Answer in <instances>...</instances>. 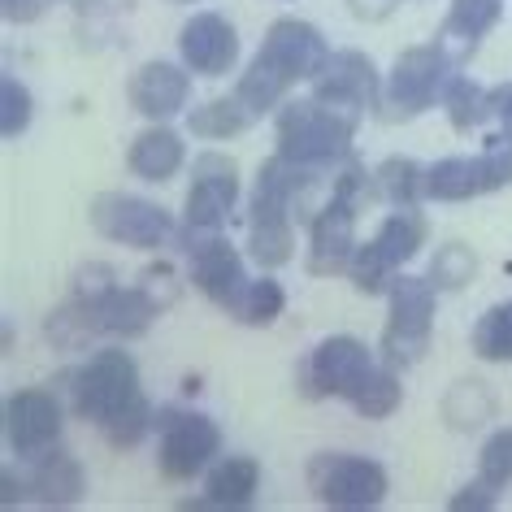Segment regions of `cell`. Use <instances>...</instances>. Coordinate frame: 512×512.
I'll return each mask as SVG.
<instances>
[{
  "label": "cell",
  "mask_w": 512,
  "mask_h": 512,
  "mask_svg": "<svg viewBox=\"0 0 512 512\" xmlns=\"http://www.w3.org/2000/svg\"><path fill=\"white\" fill-rule=\"evenodd\" d=\"M31 491L44 499V504H74V499L83 495V469H79V460H70V456H44L40 460V469H35V478H31Z\"/></svg>",
  "instance_id": "cell-23"
},
{
  "label": "cell",
  "mask_w": 512,
  "mask_h": 512,
  "mask_svg": "<svg viewBox=\"0 0 512 512\" xmlns=\"http://www.w3.org/2000/svg\"><path fill=\"white\" fill-rule=\"evenodd\" d=\"M447 92V53L443 48H408L391 70L387 100L395 113H421Z\"/></svg>",
  "instance_id": "cell-8"
},
{
  "label": "cell",
  "mask_w": 512,
  "mask_h": 512,
  "mask_svg": "<svg viewBox=\"0 0 512 512\" xmlns=\"http://www.w3.org/2000/svg\"><path fill=\"white\" fill-rule=\"evenodd\" d=\"M304 165L287 161L278 152L274 161L261 165V183H256V196H252V222H248V243H252V256L261 265H287L291 261V204L304 191Z\"/></svg>",
  "instance_id": "cell-1"
},
{
  "label": "cell",
  "mask_w": 512,
  "mask_h": 512,
  "mask_svg": "<svg viewBox=\"0 0 512 512\" xmlns=\"http://www.w3.org/2000/svg\"><path fill=\"white\" fill-rule=\"evenodd\" d=\"M144 430H148V404H144V395H139L131 408H122V413L105 426L113 447H135L139 439H144Z\"/></svg>",
  "instance_id": "cell-35"
},
{
  "label": "cell",
  "mask_w": 512,
  "mask_h": 512,
  "mask_svg": "<svg viewBox=\"0 0 512 512\" xmlns=\"http://www.w3.org/2000/svg\"><path fill=\"white\" fill-rule=\"evenodd\" d=\"M287 87H291V83H287L283 74H278V70L270 66V61H265V57H256L252 66H248V74H243V79H239V92H235V96L243 100V109H248L252 118H256V113L274 109L278 100H283Z\"/></svg>",
  "instance_id": "cell-25"
},
{
  "label": "cell",
  "mask_w": 512,
  "mask_h": 512,
  "mask_svg": "<svg viewBox=\"0 0 512 512\" xmlns=\"http://www.w3.org/2000/svg\"><path fill=\"white\" fill-rule=\"evenodd\" d=\"M256 482H261V469L248 456H230L209 473V504L217 508H243L256 495Z\"/></svg>",
  "instance_id": "cell-22"
},
{
  "label": "cell",
  "mask_w": 512,
  "mask_h": 512,
  "mask_svg": "<svg viewBox=\"0 0 512 512\" xmlns=\"http://www.w3.org/2000/svg\"><path fill=\"white\" fill-rule=\"evenodd\" d=\"M157 317V300L139 287H113L87 304V322L96 330H113V335H139Z\"/></svg>",
  "instance_id": "cell-17"
},
{
  "label": "cell",
  "mask_w": 512,
  "mask_h": 512,
  "mask_svg": "<svg viewBox=\"0 0 512 512\" xmlns=\"http://www.w3.org/2000/svg\"><path fill=\"white\" fill-rule=\"evenodd\" d=\"M317 100L335 105L343 113H356V109H369L378 96V74L369 66V57L361 53H335L326 57L322 74H317Z\"/></svg>",
  "instance_id": "cell-15"
},
{
  "label": "cell",
  "mask_w": 512,
  "mask_h": 512,
  "mask_svg": "<svg viewBox=\"0 0 512 512\" xmlns=\"http://www.w3.org/2000/svg\"><path fill=\"white\" fill-rule=\"evenodd\" d=\"M135 400H139V369L126 352H100L74 378V408L96 426H109Z\"/></svg>",
  "instance_id": "cell-3"
},
{
  "label": "cell",
  "mask_w": 512,
  "mask_h": 512,
  "mask_svg": "<svg viewBox=\"0 0 512 512\" xmlns=\"http://www.w3.org/2000/svg\"><path fill=\"white\" fill-rule=\"evenodd\" d=\"M178 48H183V61L196 74H226L230 66H235V57H239L235 27H230L226 18H217V14H196L191 18L183 27Z\"/></svg>",
  "instance_id": "cell-16"
},
{
  "label": "cell",
  "mask_w": 512,
  "mask_h": 512,
  "mask_svg": "<svg viewBox=\"0 0 512 512\" xmlns=\"http://www.w3.org/2000/svg\"><path fill=\"white\" fill-rule=\"evenodd\" d=\"M378 191L387 196L391 204H413L417 200V191H426V174L417 170L413 161H387L378 170Z\"/></svg>",
  "instance_id": "cell-32"
},
{
  "label": "cell",
  "mask_w": 512,
  "mask_h": 512,
  "mask_svg": "<svg viewBox=\"0 0 512 512\" xmlns=\"http://www.w3.org/2000/svg\"><path fill=\"white\" fill-rule=\"evenodd\" d=\"M187 92H191L187 74L165 66V61H148L131 79V105L144 113V118H170V113L187 105Z\"/></svg>",
  "instance_id": "cell-18"
},
{
  "label": "cell",
  "mask_w": 512,
  "mask_h": 512,
  "mask_svg": "<svg viewBox=\"0 0 512 512\" xmlns=\"http://www.w3.org/2000/svg\"><path fill=\"white\" fill-rule=\"evenodd\" d=\"M348 5H352V14L356 18H387L391 14V5H395V0H348Z\"/></svg>",
  "instance_id": "cell-39"
},
{
  "label": "cell",
  "mask_w": 512,
  "mask_h": 512,
  "mask_svg": "<svg viewBox=\"0 0 512 512\" xmlns=\"http://www.w3.org/2000/svg\"><path fill=\"white\" fill-rule=\"evenodd\" d=\"M191 278H196V287L209 296L213 304H222V309L235 313L243 291H248V278H243V261L235 256L226 239H204L191 248Z\"/></svg>",
  "instance_id": "cell-14"
},
{
  "label": "cell",
  "mask_w": 512,
  "mask_h": 512,
  "mask_svg": "<svg viewBox=\"0 0 512 512\" xmlns=\"http://www.w3.org/2000/svg\"><path fill=\"white\" fill-rule=\"evenodd\" d=\"M374 243H378V252L387 256L391 265H404L408 256H417V248L426 243V222H421L413 209H404L400 204V213H391L387 222H382Z\"/></svg>",
  "instance_id": "cell-24"
},
{
  "label": "cell",
  "mask_w": 512,
  "mask_h": 512,
  "mask_svg": "<svg viewBox=\"0 0 512 512\" xmlns=\"http://www.w3.org/2000/svg\"><path fill=\"white\" fill-rule=\"evenodd\" d=\"M499 22V0H452V14L443 22L439 48L447 57H465L478 48V40Z\"/></svg>",
  "instance_id": "cell-19"
},
{
  "label": "cell",
  "mask_w": 512,
  "mask_h": 512,
  "mask_svg": "<svg viewBox=\"0 0 512 512\" xmlns=\"http://www.w3.org/2000/svg\"><path fill=\"white\" fill-rule=\"evenodd\" d=\"M40 5H44V0H5V18L27 22V18L40 14Z\"/></svg>",
  "instance_id": "cell-41"
},
{
  "label": "cell",
  "mask_w": 512,
  "mask_h": 512,
  "mask_svg": "<svg viewBox=\"0 0 512 512\" xmlns=\"http://www.w3.org/2000/svg\"><path fill=\"white\" fill-rule=\"evenodd\" d=\"M5 434L18 456H40L61 434V404L48 391H18L5 408Z\"/></svg>",
  "instance_id": "cell-12"
},
{
  "label": "cell",
  "mask_w": 512,
  "mask_h": 512,
  "mask_svg": "<svg viewBox=\"0 0 512 512\" xmlns=\"http://www.w3.org/2000/svg\"><path fill=\"white\" fill-rule=\"evenodd\" d=\"M235 196H239V178H235V165L226 157H200L196 161V183L187 191V230H217L226 222V213L235 209Z\"/></svg>",
  "instance_id": "cell-11"
},
{
  "label": "cell",
  "mask_w": 512,
  "mask_h": 512,
  "mask_svg": "<svg viewBox=\"0 0 512 512\" xmlns=\"http://www.w3.org/2000/svg\"><path fill=\"white\" fill-rule=\"evenodd\" d=\"M183 165V139L174 131H144L131 144V170L148 183H165Z\"/></svg>",
  "instance_id": "cell-20"
},
{
  "label": "cell",
  "mask_w": 512,
  "mask_h": 512,
  "mask_svg": "<svg viewBox=\"0 0 512 512\" xmlns=\"http://www.w3.org/2000/svg\"><path fill=\"white\" fill-rule=\"evenodd\" d=\"M356 204H361V170H348L335 183V196L326 209L313 217V248H309V270L313 274H339L348 270L356 252Z\"/></svg>",
  "instance_id": "cell-4"
},
{
  "label": "cell",
  "mask_w": 512,
  "mask_h": 512,
  "mask_svg": "<svg viewBox=\"0 0 512 512\" xmlns=\"http://www.w3.org/2000/svg\"><path fill=\"white\" fill-rule=\"evenodd\" d=\"M356 118L326 100H296L278 113V152L296 165H326L339 161L352 144Z\"/></svg>",
  "instance_id": "cell-2"
},
{
  "label": "cell",
  "mask_w": 512,
  "mask_h": 512,
  "mask_svg": "<svg viewBox=\"0 0 512 512\" xmlns=\"http://www.w3.org/2000/svg\"><path fill=\"white\" fill-rule=\"evenodd\" d=\"M252 122V113L243 109V100H213V105H204L191 113V131L204 135V139H230V135H239L243 126Z\"/></svg>",
  "instance_id": "cell-26"
},
{
  "label": "cell",
  "mask_w": 512,
  "mask_h": 512,
  "mask_svg": "<svg viewBox=\"0 0 512 512\" xmlns=\"http://www.w3.org/2000/svg\"><path fill=\"white\" fill-rule=\"evenodd\" d=\"M183 5H187V0H183Z\"/></svg>",
  "instance_id": "cell-42"
},
{
  "label": "cell",
  "mask_w": 512,
  "mask_h": 512,
  "mask_svg": "<svg viewBox=\"0 0 512 512\" xmlns=\"http://www.w3.org/2000/svg\"><path fill=\"white\" fill-rule=\"evenodd\" d=\"M239 322L248 326H270L278 313H283V287L270 283V278H261V283H248V291H243L239 300Z\"/></svg>",
  "instance_id": "cell-31"
},
{
  "label": "cell",
  "mask_w": 512,
  "mask_h": 512,
  "mask_svg": "<svg viewBox=\"0 0 512 512\" xmlns=\"http://www.w3.org/2000/svg\"><path fill=\"white\" fill-rule=\"evenodd\" d=\"M0 96H5V135L14 139L27 131V122H31V96L22 92V83H14V79H5Z\"/></svg>",
  "instance_id": "cell-37"
},
{
  "label": "cell",
  "mask_w": 512,
  "mask_h": 512,
  "mask_svg": "<svg viewBox=\"0 0 512 512\" xmlns=\"http://www.w3.org/2000/svg\"><path fill=\"white\" fill-rule=\"evenodd\" d=\"M430 326H434V291L421 278H400L391 287V322L382 335L391 361H417L430 343Z\"/></svg>",
  "instance_id": "cell-5"
},
{
  "label": "cell",
  "mask_w": 512,
  "mask_h": 512,
  "mask_svg": "<svg viewBox=\"0 0 512 512\" xmlns=\"http://www.w3.org/2000/svg\"><path fill=\"white\" fill-rule=\"evenodd\" d=\"M261 57L270 61L287 83H296V79H317L330 53H326V40L309 27V22L283 18V22H274L270 27V35H265Z\"/></svg>",
  "instance_id": "cell-10"
},
{
  "label": "cell",
  "mask_w": 512,
  "mask_h": 512,
  "mask_svg": "<svg viewBox=\"0 0 512 512\" xmlns=\"http://www.w3.org/2000/svg\"><path fill=\"white\" fill-rule=\"evenodd\" d=\"M352 404H356V413H365V417L395 413V404H400V378H395L391 369H374V374L361 382V391L352 395Z\"/></svg>",
  "instance_id": "cell-28"
},
{
  "label": "cell",
  "mask_w": 512,
  "mask_h": 512,
  "mask_svg": "<svg viewBox=\"0 0 512 512\" xmlns=\"http://www.w3.org/2000/svg\"><path fill=\"white\" fill-rule=\"evenodd\" d=\"M491 504H495V486H491V482H478V486H469L465 495L452 499L456 512H460V508H491Z\"/></svg>",
  "instance_id": "cell-38"
},
{
  "label": "cell",
  "mask_w": 512,
  "mask_h": 512,
  "mask_svg": "<svg viewBox=\"0 0 512 512\" xmlns=\"http://www.w3.org/2000/svg\"><path fill=\"white\" fill-rule=\"evenodd\" d=\"M313 491L330 508H374L387 495V473L365 456H322L313 465Z\"/></svg>",
  "instance_id": "cell-6"
},
{
  "label": "cell",
  "mask_w": 512,
  "mask_h": 512,
  "mask_svg": "<svg viewBox=\"0 0 512 512\" xmlns=\"http://www.w3.org/2000/svg\"><path fill=\"white\" fill-rule=\"evenodd\" d=\"M473 352L486 361H512V304H499L473 326Z\"/></svg>",
  "instance_id": "cell-27"
},
{
  "label": "cell",
  "mask_w": 512,
  "mask_h": 512,
  "mask_svg": "<svg viewBox=\"0 0 512 512\" xmlns=\"http://www.w3.org/2000/svg\"><path fill=\"white\" fill-rule=\"evenodd\" d=\"M486 183H482V165L478 157H447L439 165L426 170V196L434 200H469V196H482Z\"/></svg>",
  "instance_id": "cell-21"
},
{
  "label": "cell",
  "mask_w": 512,
  "mask_h": 512,
  "mask_svg": "<svg viewBox=\"0 0 512 512\" xmlns=\"http://www.w3.org/2000/svg\"><path fill=\"white\" fill-rule=\"evenodd\" d=\"M473 270H478V261H473V252L465 243H447V248H439V256H434L430 278H434V287H443V291H460L465 283H473Z\"/></svg>",
  "instance_id": "cell-30"
},
{
  "label": "cell",
  "mask_w": 512,
  "mask_h": 512,
  "mask_svg": "<svg viewBox=\"0 0 512 512\" xmlns=\"http://www.w3.org/2000/svg\"><path fill=\"white\" fill-rule=\"evenodd\" d=\"M478 473H482V482H491V486H508L512 482V430H499L495 439L482 447Z\"/></svg>",
  "instance_id": "cell-34"
},
{
  "label": "cell",
  "mask_w": 512,
  "mask_h": 512,
  "mask_svg": "<svg viewBox=\"0 0 512 512\" xmlns=\"http://www.w3.org/2000/svg\"><path fill=\"white\" fill-rule=\"evenodd\" d=\"M369 374H374L369 348L361 339H352V335L326 339L322 348L313 352V361H309L313 391H322V395H348V400H352Z\"/></svg>",
  "instance_id": "cell-13"
},
{
  "label": "cell",
  "mask_w": 512,
  "mask_h": 512,
  "mask_svg": "<svg viewBox=\"0 0 512 512\" xmlns=\"http://www.w3.org/2000/svg\"><path fill=\"white\" fill-rule=\"evenodd\" d=\"M491 109L504 118V126H508V135H512V83L508 87H495L491 92Z\"/></svg>",
  "instance_id": "cell-40"
},
{
  "label": "cell",
  "mask_w": 512,
  "mask_h": 512,
  "mask_svg": "<svg viewBox=\"0 0 512 512\" xmlns=\"http://www.w3.org/2000/svg\"><path fill=\"white\" fill-rule=\"evenodd\" d=\"M443 105L452 113V126L456 131H469V126H478L486 118V109H491V96L478 92L469 79H452L443 92Z\"/></svg>",
  "instance_id": "cell-29"
},
{
  "label": "cell",
  "mask_w": 512,
  "mask_h": 512,
  "mask_svg": "<svg viewBox=\"0 0 512 512\" xmlns=\"http://www.w3.org/2000/svg\"><path fill=\"white\" fill-rule=\"evenodd\" d=\"M348 270H352V283L361 287V291H382V287H387V278H391L395 265L378 252V243H361V248L352 252Z\"/></svg>",
  "instance_id": "cell-33"
},
{
  "label": "cell",
  "mask_w": 512,
  "mask_h": 512,
  "mask_svg": "<svg viewBox=\"0 0 512 512\" xmlns=\"http://www.w3.org/2000/svg\"><path fill=\"white\" fill-rule=\"evenodd\" d=\"M92 226L105 239L135 243V248H157V243L170 235V213L157 209V204H148V200H139V196L109 191V196L92 200Z\"/></svg>",
  "instance_id": "cell-7"
},
{
  "label": "cell",
  "mask_w": 512,
  "mask_h": 512,
  "mask_svg": "<svg viewBox=\"0 0 512 512\" xmlns=\"http://www.w3.org/2000/svg\"><path fill=\"white\" fill-rule=\"evenodd\" d=\"M478 165H482V183H486V191H495V187L512 183V135H508V139H491V144L482 148Z\"/></svg>",
  "instance_id": "cell-36"
},
{
  "label": "cell",
  "mask_w": 512,
  "mask_h": 512,
  "mask_svg": "<svg viewBox=\"0 0 512 512\" xmlns=\"http://www.w3.org/2000/svg\"><path fill=\"white\" fill-rule=\"evenodd\" d=\"M222 447V434L209 417L196 413H174L165 421V439H161V473L165 478H196Z\"/></svg>",
  "instance_id": "cell-9"
}]
</instances>
